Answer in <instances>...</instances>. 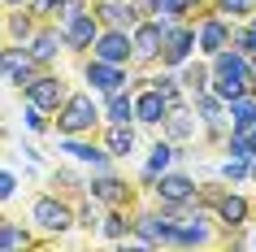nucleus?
<instances>
[{
    "mask_svg": "<svg viewBox=\"0 0 256 252\" xmlns=\"http://www.w3.org/2000/svg\"><path fill=\"white\" fill-rule=\"evenodd\" d=\"M213 61V87L222 100H234V96H243V92H252V74H248V53L243 48H222L217 57H208Z\"/></svg>",
    "mask_w": 256,
    "mask_h": 252,
    "instance_id": "nucleus-1",
    "label": "nucleus"
},
{
    "mask_svg": "<svg viewBox=\"0 0 256 252\" xmlns=\"http://www.w3.org/2000/svg\"><path fill=\"white\" fill-rule=\"evenodd\" d=\"M96 122H100V109L87 92L66 96V105L56 109V135H87Z\"/></svg>",
    "mask_w": 256,
    "mask_h": 252,
    "instance_id": "nucleus-2",
    "label": "nucleus"
},
{
    "mask_svg": "<svg viewBox=\"0 0 256 252\" xmlns=\"http://www.w3.org/2000/svg\"><path fill=\"white\" fill-rule=\"evenodd\" d=\"M30 222L40 226L44 235H66L70 226H74V209H70L66 200H56V196H40L30 204Z\"/></svg>",
    "mask_w": 256,
    "mask_h": 252,
    "instance_id": "nucleus-3",
    "label": "nucleus"
},
{
    "mask_svg": "<svg viewBox=\"0 0 256 252\" xmlns=\"http://www.w3.org/2000/svg\"><path fill=\"white\" fill-rule=\"evenodd\" d=\"M230 40H234V27H230L226 14L200 18V27H196V48H200L204 57H217L222 48H230Z\"/></svg>",
    "mask_w": 256,
    "mask_h": 252,
    "instance_id": "nucleus-4",
    "label": "nucleus"
},
{
    "mask_svg": "<svg viewBox=\"0 0 256 252\" xmlns=\"http://www.w3.org/2000/svg\"><path fill=\"white\" fill-rule=\"evenodd\" d=\"M92 57L113 61V66H130V61H135V40H130V31L104 27L100 35H96V44H92Z\"/></svg>",
    "mask_w": 256,
    "mask_h": 252,
    "instance_id": "nucleus-5",
    "label": "nucleus"
},
{
    "mask_svg": "<svg viewBox=\"0 0 256 252\" xmlns=\"http://www.w3.org/2000/svg\"><path fill=\"white\" fill-rule=\"evenodd\" d=\"M152 191H156V200H161V209H182V204H196V178H187V174H170L165 170L156 183H152Z\"/></svg>",
    "mask_w": 256,
    "mask_h": 252,
    "instance_id": "nucleus-6",
    "label": "nucleus"
},
{
    "mask_svg": "<svg viewBox=\"0 0 256 252\" xmlns=\"http://www.w3.org/2000/svg\"><path fill=\"white\" fill-rule=\"evenodd\" d=\"M196 48V27L191 22H165V48H161V66H182Z\"/></svg>",
    "mask_w": 256,
    "mask_h": 252,
    "instance_id": "nucleus-7",
    "label": "nucleus"
},
{
    "mask_svg": "<svg viewBox=\"0 0 256 252\" xmlns=\"http://www.w3.org/2000/svg\"><path fill=\"white\" fill-rule=\"evenodd\" d=\"M130 235L139 243H148V248L152 243H174L178 239V217H170V213H139Z\"/></svg>",
    "mask_w": 256,
    "mask_h": 252,
    "instance_id": "nucleus-8",
    "label": "nucleus"
},
{
    "mask_svg": "<svg viewBox=\"0 0 256 252\" xmlns=\"http://www.w3.org/2000/svg\"><path fill=\"white\" fill-rule=\"evenodd\" d=\"M130 40H135V61H144V66L161 61V48H165V22H161V18L139 22V27L130 31Z\"/></svg>",
    "mask_w": 256,
    "mask_h": 252,
    "instance_id": "nucleus-9",
    "label": "nucleus"
},
{
    "mask_svg": "<svg viewBox=\"0 0 256 252\" xmlns=\"http://www.w3.org/2000/svg\"><path fill=\"white\" fill-rule=\"evenodd\" d=\"M66 83L56 79V74H35V79L26 83V100L30 105H40L44 113H56V109L66 105Z\"/></svg>",
    "mask_w": 256,
    "mask_h": 252,
    "instance_id": "nucleus-10",
    "label": "nucleus"
},
{
    "mask_svg": "<svg viewBox=\"0 0 256 252\" xmlns=\"http://www.w3.org/2000/svg\"><path fill=\"white\" fill-rule=\"evenodd\" d=\"M170 113H174L170 96H161L152 83L135 96V122H139V126H165V118H170Z\"/></svg>",
    "mask_w": 256,
    "mask_h": 252,
    "instance_id": "nucleus-11",
    "label": "nucleus"
},
{
    "mask_svg": "<svg viewBox=\"0 0 256 252\" xmlns=\"http://www.w3.org/2000/svg\"><path fill=\"white\" fill-rule=\"evenodd\" d=\"M61 152H70L78 165H92V170H100V174H108V165H113V152L87 144L82 135H61Z\"/></svg>",
    "mask_w": 256,
    "mask_h": 252,
    "instance_id": "nucleus-12",
    "label": "nucleus"
},
{
    "mask_svg": "<svg viewBox=\"0 0 256 252\" xmlns=\"http://www.w3.org/2000/svg\"><path fill=\"white\" fill-rule=\"evenodd\" d=\"M35 70H40V61L30 57V48H4L0 53V74L14 83V87H26L35 79Z\"/></svg>",
    "mask_w": 256,
    "mask_h": 252,
    "instance_id": "nucleus-13",
    "label": "nucleus"
},
{
    "mask_svg": "<svg viewBox=\"0 0 256 252\" xmlns=\"http://www.w3.org/2000/svg\"><path fill=\"white\" fill-rule=\"evenodd\" d=\"M82 79L92 83L96 92H122V83H130L126 79V66H113V61H100V57H92L87 66H82Z\"/></svg>",
    "mask_w": 256,
    "mask_h": 252,
    "instance_id": "nucleus-14",
    "label": "nucleus"
},
{
    "mask_svg": "<svg viewBox=\"0 0 256 252\" xmlns=\"http://www.w3.org/2000/svg\"><path fill=\"white\" fill-rule=\"evenodd\" d=\"M96 18L113 31H135L139 27V5H130V0H100Z\"/></svg>",
    "mask_w": 256,
    "mask_h": 252,
    "instance_id": "nucleus-15",
    "label": "nucleus"
},
{
    "mask_svg": "<svg viewBox=\"0 0 256 252\" xmlns=\"http://www.w3.org/2000/svg\"><path fill=\"white\" fill-rule=\"evenodd\" d=\"M26 48H30V57H35L40 66H52L56 53L66 48V35H61V27H44V31H35V35H30Z\"/></svg>",
    "mask_w": 256,
    "mask_h": 252,
    "instance_id": "nucleus-16",
    "label": "nucleus"
},
{
    "mask_svg": "<svg viewBox=\"0 0 256 252\" xmlns=\"http://www.w3.org/2000/svg\"><path fill=\"white\" fill-rule=\"evenodd\" d=\"M178 248H191V243H213V230H208V217L204 213H191V217H178Z\"/></svg>",
    "mask_w": 256,
    "mask_h": 252,
    "instance_id": "nucleus-17",
    "label": "nucleus"
},
{
    "mask_svg": "<svg viewBox=\"0 0 256 252\" xmlns=\"http://www.w3.org/2000/svg\"><path fill=\"white\" fill-rule=\"evenodd\" d=\"M226 105H230V131H234V135H248L256 126V96L243 92V96H234V100H226Z\"/></svg>",
    "mask_w": 256,
    "mask_h": 252,
    "instance_id": "nucleus-18",
    "label": "nucleus"
},
{
    "mask_svg": "<svg viewBox=\"0 0 256 252\" xmlns=\"http://www.w3.org/2000/svg\"><path fill=\"white\" fill-rule=\"evenodd\" d=\"M208 204H217V217H222V222L226 226H243L248 222V200L243 196H222V191H208Z\"/></svg>",
    "mask_w": 256,
    "mask_h": 252,
    "instance_id": "nucleus-19",
    "label": "nucleus"
},
{
    "mask_svg": "<svg viewBox=\"0 0 256 252\" xmlns=\"http://www.w3.org/2000/svg\"><path fill=\"white\" fill-rule=\"evenodd\" d=\"M222 105H226V100H222L213 87H208V92H196V96H191V113H196L204 126H222Z\"/></svg>",
    "mask_w": 256,
    "mask_h": 252,
    "instance_id": "nucleus-20",
    "label": "nucleus"
},
{
    "mask_svg": "<svg viewBox=\"0 0 256 252\" xmlns=\"http://www.w3.org/2000/svg\"><path fill=\"white\" fill-rule=\"evenodd\" d=\"M178 161V148H174V139H161V144L152 148V157H148V165H144V183H156L170 165Z\"/></svg>",
    "mask_w": 256,
    "mask_h": 252,
    "instance_id": "nucleus-21",
    "label": "nucleus"
},
{
    "mask_svg": "<svg viewBox=\"0 0 256 252\" xmlns=\"http://www.w3.org/2000/svg\"><path fill=\"white\" fill-rule=\"evenodd\" d=\"M104 122H118V126L135 122V96L130 92H108L104 96Z\"/></svg>",
    "mask_w": 256,
    "mask_h": 252,
    "instance_id": "nucleus-22",
    "label": "nucleus"
},
{
    "mask_svg": "<svg viewBox=\"0 0 256 252\" xmlns=\"http://www.w3.org/2000/svg\"><path fill=\"white\" fill-rule=\"evenodd\" d=\"M126 196H130L126 183L113 178V174H100V178L92 183V200H100V204H126Z\"/></svg>",
    "mask_w": 256,
    "mask_h": 252,
    "instance_id": "nucleus-23",
    "label": "nucleus"
},
{
    "mask_svg": "<svg viewBox=\"0 0 256 252\" xmlns=\"http://www.w3.org/2000/svg\"><path fill=\"white\" fill-rule=\"evenodd\" d=\"M104 148L113 152V157H130V152H135V131H130V122H126V126H118V122H108Z\"/></svg>",
    "mask_w": 256,
    "mask_h": 252,
    "instance_id": "nucleus-24",
    "label": "nucleus"
},
{
    "mask_svg": "<svg viewBox=\"0 0 256 252\" xmlns=\"http://www.w3.org/2000/svg\"><path fill=\"white\" fill-rule=\"evenodd\" d=\"M130 230H135V217H126V213H118V209H113L104 222H100V235L113 239V243H122V239L130 235Z\"/></svg>",
    "mask_w": 256,
    "mask_h": 252,
    "instance_id": "nucleus-25",
    "label": "nucleus"
},
{
    "mask_svg": "<svg viewBox=\"0 0 256 252\" xmlns=\"http://www.w3.org/2000/svg\"><path fill=\"white\" fill-rule=\"evenodd\" d=\"M196 122H200V118H187L182 109H174V113L165 118V135H170L174 144H182V139H191V135H196Z\"/></svg>",
    "mask_w": 256,
    "mask_h": 252,
    "instance_id": "nucleus-26",
    "label": "nucleus"
},
{
    "mask_svg": "<svg viewBox=\"0 0 256 252\" xmlns=\"http://www.w3.org/2000/svg\"><path fill=\"white\" fill-rule=\"evenodd\" d=\"M178 83H182V92H187V96H196V92H208V83H213V70H208V66H187Z\"/></svg>",
    "mask_w": 256,
    "mask_h": 252,
    "instance_id": "nucleus-27",
    "label": "nucleus"
},
{
    "mask_svg": "<svg viewBox=\"0 0 256 252\" xmlns=\"http://www.w3.org/2000/svg\"><path fill=\"white\" fill-rule=\"evenodd\" d=\"M26 243H30V235L22 230V222H9V217L0 222V248H26Z\"/></svg>",
    "mask_w": 256,
    "mask_h": 252,
    "instance_id": "nucleus-28",
    "label": "nucleus"
},
{
    "mask_svg": "<svg viewBox=\"0 0 256 252\" xmlns=\"http://www.w3.org/2000/svg\"><path fill=\"white\" fill-rule=\"evenodd\" d=\"M252 174V161H243V157H226V165H222V178L226 183H243Z\"/></svg>",
    "mask_w": 256,
    "mask_h": 252,
    "instance_id": "nucleus-29",
    "label": "nucleus"
},
{
    "mask_svg": "<svg viewBox=\"0 0 256 252\" xmlns=\"http://www.w3.org/2000/svg\"><path fill=\"white\" fill-rule=\"evenodd\" d=\"M217 14H226V18H252L256 14V0H217Z\"/></svg>",
    "mask_w": 256,
    "mask_h": 252,
    "instance_id": "nucleus-30",
    "label": "nucleus"
},
{
    "mask_svg": "<svg viewBox=\"0 0 256 252\" xmlns=\"http://www.w3.org/2000/svg\"><path fill=\"white\" fill-rule=\"evenodd\" d=\"M30 18H35V14H26V18H22V14H18V18H9V27H4V31H9L14 40L30 44V35H35V22H30Z\"/></svg>",
    "mask_w": 256,
    "mask_h": 252,
    "instance_id": "nucleus-31",
    "label": "nucleus"
},
{
    "mask_svg": "<svg viewBox=\"0 0 256 252\" xmlns=\"http://www.w3.org/2000/svg\"><path fill=\"white\" fill-rule=\"evenodd\" d=\"M22 122H26V131H35V135L48 131V118H44V109H40V105H30V100H26V109H22Z\"/></svg>",
    "mask_w": 256,
    "mask_h": 252,
    "instance_id": "nucleus-32",
    "label": "nucleus"
},
{
    "mask_svg": "<svg viewBox=\"0 0 256 252\" xmlns=\"http://www.w3.org/2000/svg\"><path fill=\"white\" fill-rule=\"evenodd\" d=\"M234 48H243V53H256V14L248 18V27L234 35Z\"/></svg>",
    "mask_w": 256,
    "mask_h": 252,
    "instance_id": "nucleus-33",
    "label": "nucleus"
},
{
    "mask_svg": "<svg viewBox=\"0 0 256 252\" xmlns=\"http://www.w3.org/2000/svg\"><path fill=\"white\" fill-rule=\"evenodd\" d=\"M14 191H18V178H14L9 170H0V200H9Z\"/></svg>",
    "mask_w": 256,
    "mask_h": 252,
    "instance_id": "nucleus-34",
    "label": "nucleus"
},
{
    "mask_svg": "<svg viewBox=\"0 0 256 252\" xmlns=\"http://www.w3.org/2000/svg\"><path fill=\"white\" fill-rule=\"evenodd\" d=\"M22 152H26V161H30V165H40V161H44V152H40L35 144H22Z\"/></svg>",
    "mask_w": 256,
    "mask_h": 252,
    "instance_id": "nucleus-35",
    "label": "nucleus"
},
{
    "mask_svg": "<svg viewBox=\"0 0 256 252\" xmlns=\"http://www.w3.org/2000/svg\"><path fill=\"white\" fill-rule=\"evenodd\" d=\"M78 226H96V209H82L78 213Z\"/></svg>",
    "mask_w": 256,
    "mask_h": 252,
    "instance_id": "nucleus-36",
    "label": "nucleus"
},
{
    "mask_svg": "<svg viewBox=\"0 0 256 252\" xmlns=\"http://www.w3.org/2000/svg\"><path fill=\"white\" fill-rule=\"evenodd\" d=\"M4 5H14V9H22V5H30V0H4Z\"/></svg>",
    "mask_w": 256,
    "mask_h": 252,
    "instance_id": "nucleus-37",
    "label": "nucleus"
},
{
    "mask_svg": "<svg viewBox=\"0 0 256 252\" xmlns=\"http://www.w3.org/2000/svg\"><path fill=\"white\" fill-rule=\"evenodd\" d=\"M248 144H252V148H256V126H252V131H248Z\"/></svg>",
    "mask_w": 256,
    "mask_h": 252,
    "instance_id": "nucleus-38",
    "label": "nucleus"
},
{
    "mask_svg": "<svg viewBox=\"0 0 256 252\" xmlns=\"http://www.w3.org/2000/svg\"><path fill=\"white\" fill-rule=\"evenodd\" d=\"M252 178H256V157H252Z\"/></svg>",
    "mask_w": 256,
    "mask_h": 252,
    "instance_id": "nucleus-39",
    "label": "nucleus"
},
{
    "mask_svg": "<svg viewBox=\"0 0 256 252\" xmlns=\"http://www.w3.org/2000/svg\"><path fill=\"white\" fill-rule=\"evenodd\" d=\"M252 243H256V239H252Z\"/></svg>",
    "mask_w": 256,
    "mask_h": 252,
    "instance_id": "nucleus-40",
    "label": "nucleus"
}]
</instances>
